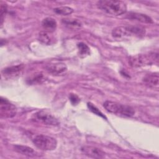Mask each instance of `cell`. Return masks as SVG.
<instances>
[{"label": "cell", "mask_w": 159, "mask_h": 159, "mask_svg": "<svg viewBox=\"0 0 159 159\" xmlns=\"http://www.w3.org/2000/svg\"><path fill=\"white\" fill-rule=\"evenodd\" d=\"M78 49V54L81 57H85L86 56L89 55L90 50L89 48L86 44L83 42H80L77 45Z\"/></svg>", "instance_id": "18"}, {"label": "cell", "mask_w": 159, "mask_h": 159, "mask_svg": "<svg viewBox=\"0 0 159 159\" xmlns=\"http://www.w3.org/2000/svg\"><path fill=\"white\" fill-rule=\"evenodd\" d=\"M98 7L101 11L113 16H120L127 11L126 4L121 1L102 0L97 2Z\"/></svg>", "instance_id": "1"}, {"label": "cell", "mask_w": 159, "mask_h": 159, "mask_svg": "<svg viewBox=\"0 0 159 159\" xmlns=\"http://www.w3.org/2000/svg\"><path fill=\"white\" fill-rule=\"evenodd\" d=\"M24 69V65L23 64H19L5 68L2 70L1 73L4 78H12L20 75L22 73Z\"/></svg>", "instance_id": "8"}, {"label": "cell", "mask_w": 159, "mask_h": 159, "mask_svg": "<svg viewBox=\"0 0 159 159\" xmlns=\"http://www.w3.org/2000/svg\"><path fill=\"white\" fill-rule=\"evenodd\" d=\"M7 12V4L5 2H1L0 7V15H1V25L2 24L4 17Z\"/></svg>", "instance_id": "20"}, {"label": "cell", "mask_w": 159, "mask_h": 159, "mask_svg": "<svg viewBox=\"0 0 159 159\" xmlns=\"http://www.w3.org/2000/svg\"><path fill=\"white\" fill-rule=\"evenodd\" d=\"M145 30L140 26H118L114 28L112 35L116 39H124L130 37H141L145 35Z\"/></svg>", "instance_id": "2"}, {"label": "cell", "mask_w": 159, "mask_h": 159, "mask_svg": "<svg viewBox=\"0 0 159 159\" xmlns=\"http://www.w3.org/2000/svg\"><path fill=\"white\" fill-rule=\"evenodd\" d=\"M158 53H152L149 54H139L132 56L129 59V63L132 67H140L158 63Z\"/></svg>", "instance_id": "4"}, {"label": "cell", "mask_w": 159, "mask_h": 159, "mask_svg": "<svg viewBox=\"0 0 159 159\" xmlns=\"http://www.w3.org/2000/svg\"><path fill=\"white\" fill-rule=\"evenodd\" d=\"M81 150L85 155L93 158H103L105 157V153L95 147L84 145L81 148Z\"/></svg>", "instance_id": "9"}, {"label": "cell", "mask_w": 159, "mask_h": 159, "mask_svg": "<svg viewBox=\"0 0 159 159\" xmlns=\"http://www.w3.org/2000/svg\"><path fill=\"white\" fill-rule=\"evenodd\" d=\"M88 107L90 111H91L93 113H94L95 114H97L98 116H99L101 117H102L104 118H105V116L102 114V113L98 110V108H96L94 105H93L91 103H88Z\"/></svg>", "instance_id": "21"}, {"label": "cell", "mask_w": 159, "mask_h": 159, "mask_svg": "<svg viewBox=\"0 0 159 159\" xmlns=\"http://www.w3.org/2000/svg\"><path fill=\"white\" fill-rule=\"evenodd\" d=\"M14 149L17 153L30 157H34L37 155V152L31 147L25 145H14Z\"/></svg>", "instance_id": "12"}, {"label": "cell", "mask_w": 159, "mask_h": 159, "mask_svg": "<svg viewBox=\"0 0 159 159\" xmlns=\"http://www.w3.org/2000/svg\"><path fill=\"white\" fill-rule=\"evenodd\" d=\"M46 70L54 75H60L65 73L67 70L66 65L61 62L58 63H51L46 65Z\"/></svg>", "instance_id": "10"}, {"label": "cell", "mask_w": 159, "mask_h": 159, "mask_svg": "<svg viewBox=\"0 0 159 159\" xmlns=\"http://www.w3.org/2000/svg\"><path fill=\"white\" fill-rule=\"evenodd\" d=\"M32 141L35 146L42 150H53L57 146V140L48 135H37L34 137Z\"/></svg>", "instance_id": "5"}, {"label": "cell", "mask_w": 159, "mask_h": 159, "mask_svg": "<svg viewBox=\"0 0 159 159\" xmlns=\"http://www.w3.org/2000/svg\"><path fill=\"white\" fill-rule=\"evenodd\" d=\"M17 112L14 105L11 104L7 99L1 98L0 100V114L2 117L9 118L14 117Z\"/></svg>", "instance_id": "7"}, {"label": "cell", "mask_w": 159, "mask_h": 159, "mask_svg": "<svg viewBox=\"0 0 159 159\" xmlns=\"http://www.w3.org/2000/svg\"><path fill=\"white\" fill-rule=\"evenodd\" d=\"M46 80V76L42 72H37L32 74L27 79V82L29 84H41Z\"/></svg>", "instance_id": "16"}, {"label": "cell", "mask_w": 159, "mask_h": 159, "mask_svg": "<svg viewBox=\"0 0 159 159\" xmlns=\"http://www.w3.org/2000/svg\"><path fill=\"white\" fill-rule=\"evenodd\" d=\"M43 28L46 32H53L57 26V23L55 19L52 17H47L44 19L42 22Z\"/></svg>", "instance_id": "15"}, {"label": "cell", "mask_w": 159, "mask_h": 159, "mask_svg": "<svg viewBox=\"0 0 159 159\" xmlns=\"http://www.w3.org/2000/svg\"><path fill=\"white\" fill-rule=\"evenodd\" d=\"M158 73H151L147 75L143 79L144 83L152 88L158 87Z\"/></svg>", "instance_id": "14"}, {"label": "cell", "mask_w": 159, "mask_h": 159, "mask_svg": "<svg viewBox=\"0 0 159 159\" xmlns=\"http://www.w3.org/2000/svg\"><path fill=\"white\" fill-rule=\"evenodd\" d=\"M126 18L131 20H137L142 23H146V24L153 23V20L150 17L141 13L129 12L126 15Z\"/></svg>", "instance_id": "11"}, {"label": "cell", "mask_w": 159, "mask_h": 159, "mask_svg": "<svg viewBox=\"0 0 159 159\" xmlns=\"http://www.w3.org/2000/svg\"><path fill=\"white\" fill-rule=\"evenodd\" d=\"M35 120L48 125H57L59 124L58 120L48 112L45 110H41L37 112L34 115Z\"/></svg>", "instance_id": "6"}, {"label": "cell", "mask_w": 159, "mask_h": 159, "mask_svg": "<svg viewBox=\"0 0 159 159\" xmlns=\"http://www.w3.org/2000/svg\"><path fill=\"white\" fill-rule=\"evenodd\" d=\"M103 106L108 112L122 117H130L135 114V111L131 106L116 102L106 101L104 102Z\"/></svg>", "instance_id": "3"}, {"label": "cell", "mask_w": 159, "mask_h": 159, "mask_svg": "<svg viewBox=\"0 0 159 159\" xmlns=\"http://www.w3.org/2000/svg\"><path fill=\"white\" fill-rule=\"evenodd\" d=\"M54 12L61 16H67L71 14L73 12V9L68 6H60L57 7L53 9Z\"/></svg>", "instance_id": "19"}, {"label": "cell", "mask_w": 159, "mask_h": 159, "mask_svg": "<svg viewBox=\"0 0 159 159\" xmlns=\"http://www.w3.org/2000/svg\"><path fill=\"white\" fill-rule=\"evenodd\" d=\"M61 22L65 27L71 30L80 29L83 25L81 22L80 20L73 18L63 19Z\"/></svg>", "instance_id": "13"}, {"label": "cell", "mask_w": 159, "mask_h": 159, "mask_svg": "<svg viewBox=\"0 0 159 159\" xmlns=\"http://www.w3.org/2000/svg\"><path fill=\"white\" fill-rule=\"evenodd\" d=\"M70 99L71 102V103L75 105V104H76L78 103V102L80 101V99L78 98V97L76 95V94H71L70 96Z\"/></svg>", "instance_id": "22"}, {"label": "cell", "mask_w": 159, "mask_h": 159, "mask_svg": "<svg viewBox=\"0 0 159 159\" xmlns=\"http://www.w3.org/2000/svg\"><path fill=\"white\" fill-rule=\"evenodd\" d=\"M38 39L40 42L45 45H50L53 42L52 37L49 34V32L46 31L40 32L39 34Z\"/></svg>", "instance_id": "17"}]
</instances>
